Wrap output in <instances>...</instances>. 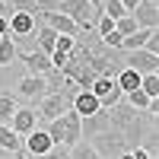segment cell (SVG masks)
<instances>
[{
  "instance_id": "6da1fadb",
  "label": "cell",
  "mask_w": 159,
  "mask_h": 159,
  "mask_svg": "<svg viewBox=\"0 0 159 159\" xmlns=\"http://www.w3.org/2000/svg\"><path fill=\"white\" fill-rule=\"evenodd\" d=\"M45 130H48V137L54 143H61V147H73V143L83 140V134H80V115H73V111H64Z\"/></svg>"
},
{
  "instance_id": "7a4b0ae2",
  "label": "cell",
  "mask_w": 159,
  "mask_h": 159,
  "mask_svg": "<svg viewBox=\"0 0 159 159\" xmlns=\"http://www.w3.org/2000/svg\"><path fill=\"white\" fill-rule=\"evenodd\" d=\"M57 13H64L80 32H92V25H96V19H99V13L89 7V0H61Z\"/></svg>"
},
{
  "instance_id": "3957f363",
  "label": "cell",
  "mask_w": 159,
  "mask_h": 159,
  "mask_svg": "<svg viewBox=\"0 0 159 159\" xmlns=\"http://www.w3.org/2000/svg\"><path fill=\"white\" fill-rule=\"evenodd\" d=\"M86 143L99 153V159H118L124 150H130V143L124 140L121 130H102V134H96V137L86 140Z\"/></svg>"
},
{
  "instance_id": "277c9868",
  "label": "cell",
  "mask_w": 159,
  "mask_h": 159,
  "mask_svg": "<svg viewBox=\"0 0 159 159\" xmlns=\"http://www.w3.org/2000/svg\"><path fill=\"white\" fill-rule=\"evenodd\" d=\"M64 111H70V99L67 96H61V92H48V96L35 105V118L38 121H54V118H61Z\"/></svg>"
},
{
  "instance_id": "5b68a950",
  "label": "cell",
  "mask_w": 159,
  "mask_h": 159,
  "mask_svg": "<svg viewBox=\"0 0 159 159\" xmlns=\"http://www.w3.org/2000/svg\"><path fill=\"white\" fill-rule=\"evenodd\" d=\"M35 25H38V16H35V10L32 13H25V10H13V16H10V38H13V45H19L25 42L32 32H35Z\"/></svg>"
},
{
  "instance_id": "8992f818",
  "label": "cell",
  "mask_w": 159,
  "mask_h": 159,
  "mask_svg": "<svg viewBox=\"0 0 159 159\" xmlns=\"http://www.w3.org/2000/svg\"><path fill=\"white\" fill-rule=\"evenodd\" d=\"M121 67H130L134 73L147 76V73H159V57L150 51H121Z\"/></svg>"
},
{
  "instance_id": "52a82bcc",
  "label": "cell",
  "mask_w": 159,
  "mask_h": 159,
  "mask_svg": "<svg viewBox=\"0 0 159 159\" xmlns=\"http://www.w3.org/2000/svg\"><path fill=\"white\" fill-rule=\"evenodd\" d=\"M48 96V83H45V76H22L19 80V86H16V102L19 99H25V102H32V108H35V105L38 102H42Z\"/></svg>"
},
{
  "instance_id": "ba28073f",
  "label": "cell",
  "mask_w": 159,
  "mask_h": 159,
  "mask_svg": "<svg viewBox=\"0 0 159 159\" xmlns=\"http://www.w3.org/2000/svg\"><path fill=\"white\" fill-rule=\"evenodd\" d=\"M51 147H54V140L48 137V130H45L42 124H38V127L32 130L29 137H22V153L29 156V159H38V156H45Z\"/></svg>"
},
{
  "instance_id": "9c48e42d",
  "label": "cell",
  "mask_w": 159,
  "mask_h": 159,
  "mask_svg": "<svg viewBox=\"0 0 159 159\" xmlns=\"http://www.w3.org/2000/svg\"><path fill=\"white\" fill-rule=\"evenodd\" d=\"M10 127H13V134H16L19 140H22V137H29L32 130L38 127L35 108H32V105H19V108L13 111V118H10Z\"/></svg>"
},
{
  "instance_id": "30bf717a",
  "label": "cell",
  "mask_w": 159,
  "mask_h": 159,
  "mask_svg": "<svg viewBox=\"0 0 159 159\" xmlns=\"http://www.w3.org/2000/svg\"><path fill=\"white\" fill-rule=\"evenodd\" d=\"M16 61H22L25 67H29L32 76H48L51 70H54V67H51V57L42 54L38 48H32V51H16Z\"/></svg>"
},
{
  "instance_id": "8fae6325",
  "label": "cell",
  "mask_w": 159,
  "mask_h": 159,
  "mask_svg": "<svg viewBox=\"0 0 159 159\" xmlns=\"http://www.w3.org/2000/svg\"><path fill=\"white\" fill-rule=\"evenodd\" d=\"M130 16H134L137 29H156V25H159V3H156V0H140Z\"/></svg>"
},
{
  "instance_id": "7c38bea8",
  "label": "cell",
  "mask_w": 159,
  "mask_h": 159,
  "mask_svg": "<svg viewBox=\"0 0 159 159\" xmlns=\"http://www.w3.org/2000/svg\"><path fill=\"white\" fill-rule=\"evenodd\" d=\"M35 16L42 19L51 32H57V35H80V29L64 16V13H57V10H51V13H38V10H35Z\"/></svg>"
},
{
  "instance_id": "4fadbf2b",
  "label": "cell",
  "mask_w": 159,
  "mask_h": 159,
  "mask_svg": "<svg viewBox=\"0 0 159 159\" xmlns=\"http://www.w3.org/2000/svg\"><path fill=\"white\" fill-rule=\"evenodd\" d=\"M70 111H73V115H80V118H89V115L102 111V105H99V99L92 96L89 89H83V92H76V96L70 99Z\"/></svg>"
},
{
  "instance_id": "5bb4252c",
  "label": "cell",
  "mask_w": 159,
  "mask_h": 159,
  "mask_svg": "<svg viewBox=\"0 0 159 159\" xmlns=\"http://www.w3.org/2000/svg\"><path fill=\"white\" fill-rule=\"evenodd\" d=\"M102 130H108V118H105V111H96L89 118H80V134H83V140H92L96 134H102Z\"/></svg>"
},
{
  "instance_id": "9a60e30c",
  "label": "cell",
  "mask_w": 159,
  "mask_h": 159,
  "mask_svg": "<svg viewBox=\"0 0 159 159\" xmlns=\"http://www.w3.org/2000/svg\"><path fill=\"white\" fill-rule=\"evenodd\" d=\"M156 35V29H137L134 35H127V38H121V51H143L147 48V42Z\"/></svg>"
},
{
  "instance_id": "2e32d148",
  "label": "cell",
  "mask_w": 159,
  "mask_h": 159,
  "mask_svg": "<svg viewBox=\"0 0 159 159\" xmlns=\"http://www.w3.org/2000/svg\"><path fill=\"white\" fill-rule=\"evenodd\" d=\"M0 150H3V153H10V156L22 150V140L13 134V127H10V124H0Z\"/></svg>"
},
{
  "instance_id": "e0dca14e",
  "label": "cell",
  "mask_w": 159,
  "mask_h": 159,
  "mask_svg": "<svg viewBox=\"0 0 159 159\" xmlns=\"http://www.w3.org/2000/svg\"><path fill=\"white\" fill-rule=\"evenodd\" d=\"M19 108V102H16V96H7V92H0V124H10V118H13V111Z\"/></svg>"
},
{
  "instance_id": "ac0fdd59",
  "label": "cell",
  "mask_w": 159,
  "mask_h": 159,
  "mask_svg": "<svg viewBox=\"0 0 159 159\" xmlns=\"http://www.w3.org/2000/svg\"><path fill=\"white\" fill-rule=\"evenodd\" d=\"M140 92H143L147 99H159V73L140 76Z\"/></svg>"
},
{
  "instance_id": "d6986e66",
  "label": "cell",
  "mask_w": 159,
  "mask_h": 159,
  "mask_svg": "<svg viewBox=\"0 0 159 159\" xmlns=\"http://www.w3.org/2000/svg\"><path fill=\"white\" fill-rule=\"evenodd\" d=\"M13 61H16V45H13L10 35H3L0 38V67H10Z\"/></svg>"
},
{
  "instance_id": "ffe728a7",
  "label": "cell",
  "mask_w": 159,
  "mask_h": 159,
  "mask_svg": "<svg viewBox=\"0 0 159 159\" xmlns=\"http://www.w3.org/2000/svg\"><path fill=\"white\" fill-rule=\"evenodd\" d=\"M70 159H99V153L92 150L86 140H80V143H73V147H70Z\"/></svg>"
},
{
  "instance_id": "44dd1931",
  "label": "cell",
  "mask_w": 159,
  "mask_h": 159,
  "mask_svg": "<svg viewBox=\"0 0 159 159\" xmlns=\"http://www.w3.org/2000/svg\"><path fill=\"white\" fill-rule=\"evenodd\" d=\"M115 32L121 35V38L134 35V32H137V22H134V16H121V19H115Z\"/></svg>"
},
{
  "instance_id": "7402d4cb",
  "label": "cell",
  "mask_w": 159,
  "mask_h": 159,
  "mask_svg": "<svg viewBox=\"0 0 159 159\" xmlns=\"http://www.w3.org/2000/svg\"><path fill=\"white\" fill-rule=\"evenodd\" d=\"M102 16H111V19H121V16H127V13H124V7L118 3V0H102Z\"/></svg>"
},
{
  "instance_id": "603a6c76",
  "label": "cell",
  "mask_w": 159,
  "mask_h": 159,
  "mask_svg": "<svg viewBox=\"0 0 159 159\" xmlns=\"http://www.w3.org/2000/svg\"><path fill=\"white\" fill-rule=\"evenodd\" d=\"M38 159H70V147H61V143H54L45 156H38Z\"/></svg>"
},
{
  "instance_id": "cb8c5ba5",
  "label": "cell",
  "mask_w": 159,
  "mask_h": 159,
  "mask_svg": "<svg viewBox=\"0 0 159 159\" xmlns=\"http://www.w3.org/2000/svg\"><path fill=\"white\" fill-rule=\"evenodd\" d=\"M3 3H7L10 10H25V13L35 10V0H3Z\"/></svg>"
},
{
  "instance_id": "d4e9b609",
  "label": "cell",
  "mask_w": 159,
  "mask_h": 159,
  "mask_svg": "<svg viewBox=\"0 0 159 159\" xmlns=\"http://www.w3.org/2000/svg\"><path fill=\"white\" fill-rule=\"evenodd\" d=\"M61 7V0H35V10L38 13H51V10H57Z\"/></svg>"
},
{
  "instance_id": "484cf974",
  "label": "cell",
  "mask_w": 159,
  "mask_h": 159,
  "mask_svg": "<svg viewBox=\"0 0 159 159\" xmlns=\"http://www.w3.org/2000/svg\"><path fill=\"white\" fill-rule=\"evenodd\" d=\"M118 3H121V7H124V13L130 16V13L137 10V3H140V0H118Z\"/></svg>"
},
{
  "instance_id": "4316f807",
  "label": "cell",
  "mask_w": 159,
  "mask_h": 159,
  "mask_svg": "<svg viewBox=\"0 0 159 159\" xmlns=\"http://www.w3.org/2000/svg\"><path fill=\"white\" fill-rule=\"evenodd\" d=\"M0 16H3V19H10V16H13V10L3 3V0H0Z\"/></svg>"
},
{
  "instance_id": "83f0119b",
  "label": "cell",
  "mask_w": 159,
  "mask_h": 159,
  "mask_svg": "<svg viewBox=\"0 0 159 159\" xmlns=\"http://www.w3.org/2000/svg\"><path fill=\"white\" fill-rule=\"evenodd\" d=\"M89 7L96 10V13H102V0H89Z\"/></svg>"
},
{
  "instance_id": "f1b7e54d",
  "label": "cell",
  "mask_w": 159,
  "mask_h": 159,
  "mask_svg": "<svg viewBox=\"0 0 159 159\" xmlns=\"http://www.w3.org/2000/svg\"><path fill=\"white\" fill-rule=\"evenodd\" d=\"M10 159H29V156H25V153H22V150H19V153H13V156H10Z\"/></svg>"
}]
</instances>
